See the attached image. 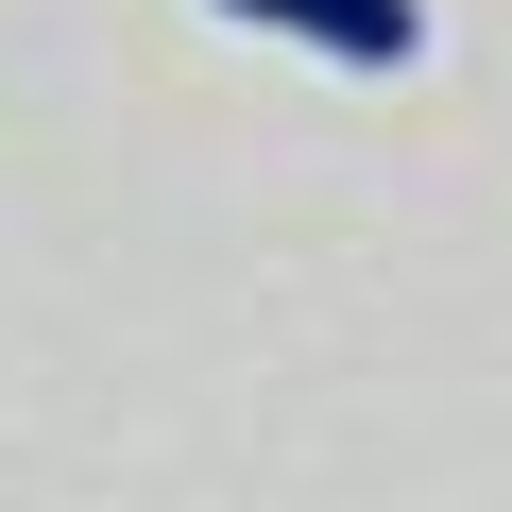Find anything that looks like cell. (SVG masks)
Returning <instances> with one entry per match:
<instances>
[{"label": "cell", "mask_w": 512, "mask_h": 512, "mask_svg": "<svg viewBox=\"0 0 512 512\" xmlns=\"http://www.w3.org/2000/svg\"><path fill=\"white\" fill-rule=\"evenodd\" d=\"M222 18L308 35V52H342V69H410V52H427V18H410V0H222Z\"/></svg>", "instance_id": "obj_1"}]
</instances>
